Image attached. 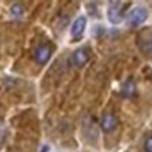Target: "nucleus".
<instances>
[{
  "label": "nucleus",
  "mask_w": 152,
  "mask_h": 152,
  "mask_svg": "<svg viewBox=\"0 0 152 152\" xmlns=\"http://www.w3.org/2000/svg\"><path fill=\"white\" fill-rule=\"evenodd\" d=\"M144 151H145V152H152V134H149L148 137L145 138Z\"/></svg>",
  "instance_id": "1a4fd4ad"
},
{
  "label": "nucleus",
  "mask_w": 152,
  "mask_h": 152,
  "mask_svg": "<svg viewBox=\"0 0 152 152\" xmlns=\"http://www.w3.org/2000/svg\"><path fill=\"white\" fill-rule=\"evenodd\" d=\"M89 60V52L86 48H78V50L74 51L73 53V63H74L75 67L81 69L84 67L85 64L88 63Z\"/></svg>",
  "instance_id": "39448f33"
},
{
  "label": "nucleus",
  "mask_w": 152,
  "mask_h": 152,
  "mask_svg": "<svg viewBox=\"0 0 152 152\" xmlns=\"http://www.w3.org/2000/svg\"><path fill=\"white\" fill-rule=\"evenodd\" d=\"M10 12L14 18H21L22 15H23V12H25V10H23V7H22L21 4L17 3V4H12V6H11Z\"/></svg>",
  "instance_id": "6e6552de"
},
{
  "label": "nucleus",
  "mask_w": 152,
  "mask_h": 152,
  "mask_svg": "<svg viewBox=\"0 0 152 152\" xmlns=\"http://www.w3.org/2000/svg\"><path fill=\"white\" fill-rule=\"evenodd\" d=\"M51 55H52V47L50 44H41L34 51V59L40 64H45L50 60Z\"/></svg>",
  "instance_id": "7ed1b4c3"
},
{
  "label": "nucleus",
  "mask_w": 152,
  "mask_h": 152,
  "mask_svg": "<svg viewBox=\"0 0 152 152\" xmlns=\"http://www.w3.org/2000/svg\"><path fill=\"white\" fill-rule=\"evenodd\" d=\"M148 19V10L145 7H134L127 15V26L137 28Z\"/></svg>",
  "instance_id": "f257e3e1"
},
{
  "label": "nucleus",
  "mask_w": 152,
  "mask_h": 152,
  "mask_svg": "<svg viewBox=\"0 0 152 152\" xmlns=\"http://www.w3.org/2000/svg\"><path fill=\"white\" fill-rule=\"evenodd\" d=\"M86 18L85 17H78L73 25H71V29H70V33H71V37H80L82 33L85 32V28H86Z\"/></svg>",
  "instance_id": "423d86ee"
},
{
  "label": "nucleus",
  "mask_w": 152,
  "mask_h": 152,
  "mask_svg": "<svg viewBox=\"0 0 152 152\" xmlns=\"http://www.w3.org/2000/svg\"><path fill=\"white\" fill-rule=\"evenodd\" d=\"M136 93V81L133 77H129L122 85V95L126 97H132Z\"/></svg>",
  "instance_id": "0eeeda50"
},
{
  "label": "nucleus",
  "mask_w": 152,
  "mask_h": 152,
  "mask_svg": "<svg viewBox=\"0 0 152 152\" xmlns=\"http://www.w3.org/2000/svg\"><path fill=\"white\" fill-rule=\"evenodd\" d=\"M6 137H7V130H6V127L0 126V148H1V145H3L4 141H6Z\"/></svg>",
  "instance_id": "9d476101"
},
{
  "label": "nucleus",
  "mask_w": 152,
  "mask_h": 152,
  "mask_svg": "<svg viewBox=\"0 0 152 152\" xmlns=\"http://www.w3.org/2000/svg\"><path fill=\"white\" fill-rule=\"evenodd\" d=\"M118 126V118L113 113H107L102 118V130L104 133H113Z\"/></svg>",
  "instance_id": "20e7f679"
},
{
  "label": "nucleus",
  "mask_w": 152,
  "mask_h": 152,
  "mask_svg": "<svg viewBox=\"0 0 152 152\" xmlns=\"http://www.w3.org/2000/svg\"><path fill=\"white\" fill-rule=\"evenodd\" d=\"M121 1H111L110 7L107 10V17H108V21L114 25H118L122 22L124 19V14H122V6H121Z\"/></svg>",
  "instance_id": "f03ea898"
}]
</instances>
